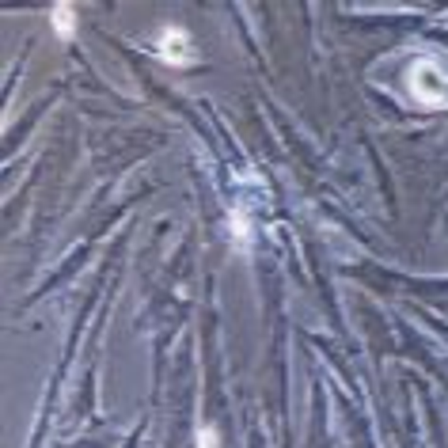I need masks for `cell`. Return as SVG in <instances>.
Instances as JSON below:
<instances>
[{"label":"cell","mask_w":448,"mask_h":448,"mask_svg":"<svg viewBox=\"0 0 448 448\" xmlns=\"http://www.w3.org/2000/svg\"><path fill=\"white\" fill-rule=\"evenodd\" d=\"M410 87H414V99L425 103V106H444L448 103V72L433 58H422L410 69Z\"/></svg>","instance_id":"1"},{"label":"cell","mask_w":448,"mask_h":448,"mask_svg":"<svg viewBox=\"0 0 448 448\" xmlns=\"http://www.w3.org/2000/svg\"><path fill=\"white\" fill-rule=\"evenodd\" d=\"M156 50H160V58L168 61V65H190L194 61L190 35H187V31H179V27H168V31H163L160 42H156Z\"/></svg>","instance_id":"2"},{"label":"cell","mask_w":448,"mask_h":448,"mask_svg":"<svg viewBox=\"0 0 448 448\" xmlns=\"http://www.w3.org/2000/svg\"><path fill=\"white\" fill-rule=\"evenodd\" d=\"M53 27H58L61 38H69L72 27H76V8L72 4H58V8H53Z\"/></svg>","instance_id":"3"},{"label":"cell","mask_w":448,"mask_h":448,"mask_svg":"<svg viewBox=\"0 0 448 448\" xmlns=\"http://www.w3.org/2000/svg\"><path fill=\"white\" fill-rule=\"evenodd\" d=\"M198 448H221V433L213 425H202L198 430Z\"/></svg>","instance_id":"4"}]
</instances>
